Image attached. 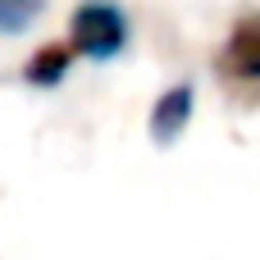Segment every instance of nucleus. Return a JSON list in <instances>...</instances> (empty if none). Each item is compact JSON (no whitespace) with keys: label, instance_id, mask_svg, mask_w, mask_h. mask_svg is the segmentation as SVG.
Masks as SVG:
<instances>
[{"label":"nucleus","instance_id":"f257e3e1","mask_svg":"<svg viewBox=\"0 0 260 260\" xmlns=\"http://www.w3.org/2000/svg\"><path fill=\"white\" fill-rule=\"evenodd\" d=\"M69 41H73V50L87 55V59H110V55L123 50L128 23H123V14H119L110 0H91V5H82V9L73 14Z\"/></svg>","mask_w":260,"mask_h":260},{"label":"nucleus","instance_id":"f03ea898","mask_svg":"<svg viewBox=\"0 0 260 260\" xmlns=\"http://www.w3.org/2000/svg\"><path fill=\"white\" fill-rule=\"evenodd\" d=\"M224 69L242 82H256L260 78V14H247L233 32H229V46H224Z\"/></svg>","mask_w":260,"mask_h":260},{"label":"nucleus","instance_id":"7ed1b4c3","mask_svg":"<svg viewBox=\"0 0 260 260\" xmlns=\"http://www.w3.org/2000/svg\"><path fill=\"white\" fill-rule=\"evenodd\" d=\"M192 87L187 82H178V87H169L160 101H155V110H151V137L155 142H174L183 128H187V119H192Z\"/></svg>","mask_w":260,"mask_h":260},{"label":"nucleus","instance_id":"20e7f679","mask_svg":"<svg viewBox=\"0 0 260 260\" xmlns=\"http://www.w3.org/2000/svg\"><path fill=\"white\" fill-rule=\"evenodd\" d=\"M69 59H73V46H46V50H37L32 64H27V82H37V87H55V82L64 78Z\"/></svg>","mask_w":260,"mask_h":260},{"label":"nucleus","instance_id":"39448f33","mask_svg":"<svg viewBox=\"0 0 260 260\" xmlns=\"http://www.w3.org/2000/svg\"><path fill=\"white\" fill-rule=\"evenodd\" d=\"M41 5H46V0H0V37H9V32H27V27L37 23Z\"/></svg>","mask_w":260,"mask_h":260}]
</instances>
